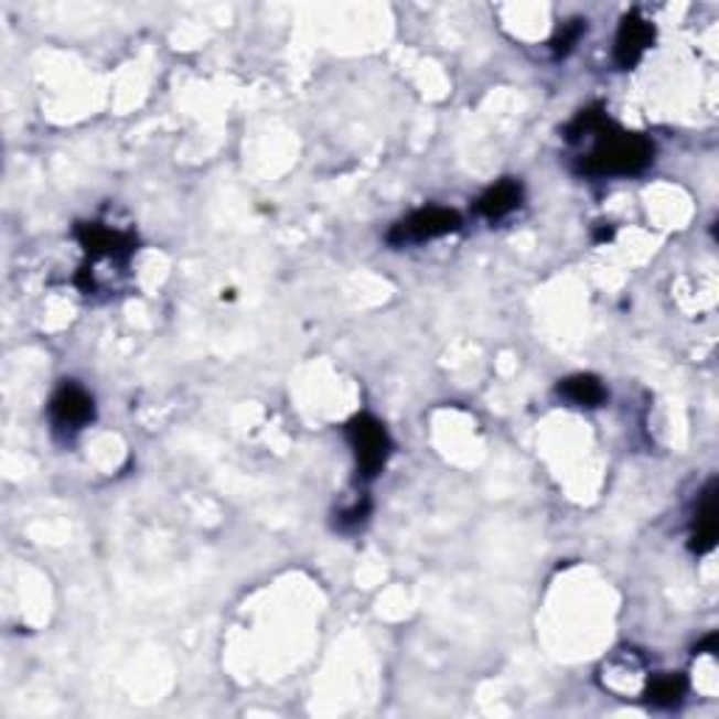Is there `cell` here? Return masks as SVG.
Returning <instances> with one entry per match:
<instances>
[{"instance_id":"11","label":"cell","mask_w":719,"mask_h":719,"mask_svg":"<svg viewBox=\"0 0 719 719\" xmlns=\"http://www.w3.org/2000/svg\"><path fill=\"white\" fill-rule=\"evenodd\" d=\"M582 32H584V20H568V23H565L562 29L557 32V37H554V43H551L554 54L557 56L568 54V51L579 43Z\"/></svg>"},{"instance_id":"9","label":"cell","mask_w":719,"mask_h":719,"mask_svg":"<svg viewBox=\"0 0 719 719\" xmlns=\"http://www.w3.org/2000/svg\"><path fill=\"white\" fill-rule=\"evenodd\" d=\"M559 397L568 399L577 408H599L608 391H604L602 379L593 377V374H573V377L559 383Z\"/></svg>"},{"instance_id":"2","label":"cell","mask_w":719,"mask_h":719,"mask_svg":"<svg viewBox=\"0 0 719 719\" xmlns=\"http://www.w3.org/2000/svg\"><path fill=\"white\" fill-rule=\"evenodd\" d=\"M346 439L357 459V475L363 481H372L383 472L385 461L391 455V436L377 422L374 416L360 414L346 425Z\"/></svg>"},{"instance_id":"6","label":"cell","mask_w":719,"mask_h":719,"mask_svg":"<svg viewBox=\"0 0 719 719\" xmlns=\"http://www.w3.org/2000/svg\"><path fill=\"white\" fill-rule=\"evenodd\" d=\"M655 43V25L644 18L641 12L624 14L619 25V34H615V65L619 68H635L641 63V56L650 51V45Z\"/></svg>"},{"instance_id":"3","label":"cell","mask_w":719,"mask_h":719,"mask_svg":"<svg viewBox=\"0 0 719 719\" xmlns=\"http://www.w3.org/2000/svg\"><path fill=\"white\" fill-rule=\"evenodd\" d=\"M76 239L85 248L90 261H105V265H125L132 254H136V234L118 225L105 223V219H94V223H82L76 228Z\"/></svg>"},{"instance_id":"1","label":"cell","mask_w":719,"mask_h":719,"mask_svg":"<svg viewBox=\"0 0 719 719\" xmlns=\"http://www.w3.org/2000/svg\"><path fill=\"white\" fill-rule=\"evenodd\" d=\"M593 149L582 155V172L593 178H613V174H638L655 158L650 138L638 132H624L610 125V118L593 132Z\"/></svg>"},{"instance_id":"8","label":"cell","mask_w":719,"mask_h":719,"mask_svg":"<svg viewBox=\"0 0 719 719\" xmlns=\"http://www.w3.org/2000/svg\"><path fill=\"white\" fill-rule=\"evenodd\" d=\"M717 543V486L713 481L702 492V501L697 506L695 532H691V551L708 554Z\"/></svg>"},{"instance_id":"4","label":"cell","mask_w":719,"mask_h":719,"mask_svg":"<svg viewBox=\"0 0 719 719\" xmlns=\"http://www.w3.org/2000/svg\"><path fill=\"white\" fill-rule=\"evenodd\" d=\"M461 228V217L450 208H422L414 212L410 217L399 219L388 234L391 245H414L428 243V239H439L444 234H453Z\"/></svg>"},{"instance_id":"12","label":"cell","mask_w":719,"mask_h":719,"mask_svg":"<svg viewBox=\"0 0 719 719\" xmlns=\"http://www.w3.org/2000/svg\"><path fill=\"white\" fill-rule=\"evenodd\" d=\"M368 515H372V501H368V497H363V501L354 503L352 508L341 512V521L337 523H341V528H357L368 521Z\"/></svg>"},{"instance_id":"7","label":"cell","mask_w":719,"mask_h":719,"mask_svg":"<svg viewBox=\"0 0 719 719\" xmlns=\"http://www.w3.org/2000/svg\"><path fill=\"white\" fill-rule=\"evenodd\" d=\"M523 203V186L521 180H501L492 189H486L477 200V214L486 219H503L508 217L512 212H517Z\"/></svg>"},{"instance_id":"5","label":"cell","mask_w":719,"mask_h":719,"mask_svg":"<svg viewBox=\"0 0 719 719\" xmlns=\"http://www.w3.org/2000/svg\"><path fill=\"white\" fill-rule=\"evenodd\" d=\"M49 414L54 428L76 433V430H82L85 425L94 422L96 416L94 397H90L85 388H79L76 383H63L60 388H56L54 397H51Z\"/></svg>"},{"instance_id":"10","label":"cell","mask_w":719,"mask_h":719,"mask_svg":"<svg viewBox=\"0 0 719 719\" xmlns=\"http://www.w3.org/2000/svg\"><path fill=\"white\" fill-rule=\"evenodd\" d=\"M683 697H686V677L683 675H655L646 686V700L657 708H675L680 706Z\"/></svg>"}]
</instances>
